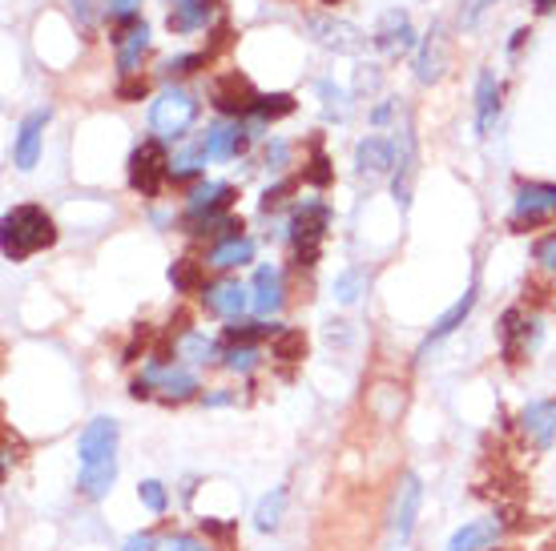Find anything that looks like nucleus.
<instances>
[{"mask_svg": "<svg viewBox=\"0 0 556 551\" xmlns=\"http://www.w3.org/2000/svg\"><path fill=\"white\" fill-rule=\"evenodd\" d=\"M117 439H122V431H117V419H110V414L89 419L81 439H77V456H81L77 491L93 503L110 496L113 483H117Z\"/></svg>", "mask_w": 556, "mask_h": 551, "instance_id": "1", "label": "nucleus"}, {"mask_svg": "<svg viewBox=\"0 0 556 551\" xmlns=\"http://www.w3.org/2000/svg\"><path fill=\"white\" fill-rule=\"evenodd\" d=\"M56 242V226L41 206H13L0 221V246L9 262H25Z\"/></svg>", "mask_w": 556, "mask_h": 551, "instance_id": "2", "label": "nucleus"}, {"mask_svg": "<svg viewBox=\"0 0 556 551\" xmlns=\"http://www.w3.org/2000/svg\"><path fill=\"white\" fill-rule=\"evenodd\" d=\"M198 121V97L186 85H166L150 101V129L157 141H186Z\"/></svg>", "mask_w": 556, "mask_h": 551, "instance_id": "3", "label": "nucleus"}, {"mask_svg": "<svg viewBox=\"0 0 556 551\" xmlns=\"http://www.w3.org/2000/svg\"><path fill=\"white\" fill-rule=\"evenodd\" d=\"M419 508H424V479H419L416 471H407V475H400V483H395V496H391V511H388L391 548L404 551L407 543H412Z\"/></svg>", "mask_w": 556, "mask_h": 551, "instance_id": "4", "label": "nucleus"}, {"mask_svg": "<svg viewBox=\"0 0 556 551\" xmlns=\"http://www.w3.org/2000/svg\"><path fill=\"white\" fill-rule=\"evenodd\" d=\"M544 221H556V181H520L513 193L508 226L520 234V230H536Z\"/></svg>", "mask_w": 556, "mask_h": 551, "instance_id": "5", "label": "nucleus"}, {"mask_svg": "<svg viewBox=\"0 0 556 551\" xmlns=\"http://www.w3.org/2000/svg\"><path fill=\"white\" fill-rule=\"evenodd\" d=\"M169 181V157L157 138H146L138 150L129 153V190L141 197H157Z\"/></svg>", "mask_w": 556, "mask_h": 551, "instance_id": "6", "label": "nucleus"}, {"mask_svg": "<svg viewBox=\"0 0 556 551\" xmlns=\"http://www.w3.org/2000/svg\"><path fill=\"white\" fill-rule=\"evenodd\" d=\"M303 28L323 44V49H331V53H343V56H359L367 49V33L359 25H351V21H339V16H303Z\"/></svg>", "mask_w": 556, "mask_h": 551, "instance_id": "7", "label": "nucleus"}, {"mask_svg": "<svg viewBox=\"0 0 556 551\" xmlns=\"http://www.w3.org/2000/svg\"><path fill=\"white\" fill-rule=\"evenodd\" d=\"M113 49H117V73L122 77H141V61L150 53V25L138 16L129 25L113 28Z\"/></svg>", "mask_w": 556, "mask_h": 551, "instance_id": "8", "label": "nucleus"}, {"mask_svg": "<svg viewBox=\"0 0 556 551\" xmlns=\"http://www.w3.org/2000/svg\"><path fill=\"white\" fill-rule=\"evenodd\" d=\"M516 427L529 439V447L536 451H548L556 443V399H532L520 407L516 414Z\"/></svg>", "mask_w": 556, "mask_h": 551, "instance_id": "9", "label": "nucleus"}, {"mask_svg": "<svg viewBox=\"0 0 556 551\" xmlns=\"http://www.w3.org/2000/svg\"><path fill=\"white\" fill-rule=\"evenodd\" d=\"M202 306H206L210 315L238 322V318L251 310V290L242 286L238 278H218V282L202 286Z\"/></svg>", "mask_w": 556, "mask_h": 551, "instance_id": "10", "label": "nucleus"}, {"mask_svg": "<svg viewBox=\"0 0 556 551\" xmlns=\"http://www.w3.org/2000/svg\"><path fill=\"white\" fill-rule=\"evenodd\" d=\"M45 125H49V110H33L21 121V129H16V141H13V166L21 169V174H28V169L41 162V145H45Z\"/></svg>", "mask_w": 556, "mask_h": 551, "instance_id": "11", "label": "nucleus"}, {"mask_svg": "<svg viewBox=\"0 0 556 551\" xmlns=\"http://www.w3.org/2000/svg\"><path fill=\"white\" fill-rule=\"evenodd\" d=\"M254 85L242 77V73H226V77H218L214 81V89H210V101H214V110L226 113V117H247L254 105Z\"/></svg>", "mask_w": 556, "mask_h": 551, "instance_id": "12", "label": "nucleus"}, {"mask_svg": "<svg viewBox=\"0 0 556 551\" xmlns=\"http://www.w3.org/2000/svg\"><path fill=\"white\" fill-rule=\"evenodd\" d=\"M287 303V282H282V270L278 266H258L251 282V310L258 318H270L282 310Z\"/></svg>", "mask_w": 556, "mask_h": 551, "instance_id": "13", "label": "nucleus"}, {"mask_svg": "<svg viewBox=\"0 0 556 551\" xmlns=\"http://www.w3.org/2000/svg\"><path fill=\"white\" fill-rule=\"evenodd\" d=\"M251 125H230V121H214L206 129V157L210 162H230V157H242L247 145H251Z\"/></svg>", "mask_w": 556, "mask_h": 551, "instance_id": "14", "label": "nucleus"}, {"mask_svg": "<svg viewBox=\"0 0 556 551\" xmlns=\"http://www.w3.org/2000/svg\"><path fill=\"white\" fill-rule=\"evenodd\" d=\"M235 185L226 181H194L186 193V218H206V214H230Z\"/></svg>", "mask_w": 556, "mask_h": 551, "instance_id": "15", "label": "nucleus"}, {"mask_svg": "<svg viewBox=\"0 0 556 551\" xmlns=\"http://www.w3.org/2000/svg\"><path fill=\"white\" fill-rule=\"evenodd\" d=\"M444 73H447V37H444V25H431L416 53V81L435 85Z\"/></svg>", "mask_w": 556, "mask_h": 551, "instance_id": "16", "label": "nucleus"}, {"mask_svg": "<svg viewBox=\"0 0 556 551\" xmlns=\"http://www.w3.org/2000/svg\"><path fill=\"white\" fill-rule=\"evenodd\" d=\"M391 169H395V141L371 133L355 145V174L359 178H388Z\"/></svg>", "mask_w": 556, "mask_h": 551, "instance_id": "17", "label": "nucleus"}, {"mask_svg": "<svg viewBox=\"0 0 556 551\" xmlns=\"http://www.w3.org/2000/svg\"><path fill=\"white\" fill-rule=\"evenodd\" d=\"M371 44L383 49V53H407V49H416V28H412V16L400 13V9L383 13V21L376 25Z\"/></svg>", "mask_w": 556, "mask_h": 551, "instance_id": "18", "label": "nucleus"}, {"mask_svg": "<svg viewBox=\"0 0 556 551\" xmlns=\"http://www.w3.org/2000/svg\"><path fill=\"white\" fill-rule=\"evenodd\" d=\"M412 178H416V138H412V125L404 121L395 138V181H391V193L404 209L412 202Z\"/></svg>", "mask_w": 556, "mask_h": 551, "instance_id": "19", "label": "nucleus"}, {"mask_svg": "<svg viewBox=\"0 0 556 551\" xmlns=\"http://www.w3.org/2000/svg\"><path fill=\"white\" fill-rule=\"evenodd\" d=\"M214 13H218V0H174L166 25H169V33L190 37V33H202V28L214 21Z\"/></svg>", "mask_w": 556, "mask_h": 551, "instance_id": "20", "label": "nucleus"}, {"mask_svg": "<svg viewBox=\"0 0 556 551\" xmlns=\"http://www.w3.org/2000/svg\"><path fill=\"white\" fill-rule=\"evenodd\" d=\"M496 117H501V81L492 69H480L476 77V133L488 138L496 129Z\"/></svg>", "mask_w": 556, "mask_h": 551, "instance_id": "21", "label": "nucleus"}, {"mask_svg": "<svg viewBox=\"0 0 556 551\" xmlns=\"http://www.w3.org/2000/svg\"><path fill=\"white\" fill-rule=\"evenodd\" d=\"M504 536V524L496 515H484V520H468L456 536L447 539V551H488L496 548V539Z\"/></svg>", "mask_w": 556, "mask_h": 551, "instance_id": "22", "label": "nucleus"}, {"mask_svg": "<svg viewBox=\"0 0 556 551\" xmlns=\"http://www.w3.org/2000/svg\"><path fill=\"white\" fill-rule=\"evenodd\" d=\"M472 306H476V282H468V290L459 294L456 303L447 306L444 315L435 318V326L428 331V338H424V350H419V359L428 355V346H435V343H444L447 334H456L464 322H468V315H472Z\"/></svg>", "mask_w": 556, "mask_h": 551, "instance_id": "23", "label": "nucleus"}, {"mask_svg": "<svg viewBox=\"0 0 556 551\" xmlns=\"http://www.w3.org/2000/svg\"><path fill=\"white\" fill-rule=\"evenodd\" d=\"M247 262H254V238H247V234L218 238L206 254L210 270H238V266H247Z\"/></svg>", "mask_w": 556, "mask_h": 551, "instance_id": "24", "label": "nucleus"}, {"mask_svg": "<svg viewBox=\"0 0 556 551\" xmlns=\"http://www.w3.org/2000/svg\"><path fill=\"white\" fill-rule=\"evenodd\" d=\"M178 355L186 359V367H210V362L223 359V355H218V343H214L206 331H181Z\"/></svg>", "mask_w": 556, "mask_h": 551, "instance_id": "25", "label": "nucleus"}, {"mask_svg": "<svg viewBox=\"0 0 556 551\" xmlns=\"http://www.w3.org/2000/svg\"><path fill=\"white\" fill-rule=\"evenodd\" d=\"M206 133L194 141V145H186V150L178 153V157H169V178L174 181H190L202 174V166H206Z\"/></svg>", "mask_w": 556, "mask_h": 551, "instance_id": "26", "label": "nucleus"}, {"mask_svg": "<svg viewBox=\"0 0 556 551\" xmlns=\"http://www.w3.org/2000/svg\"><path fill=\"white\" fill-rule=\"evenodd\" d=\"M287 113H294L291 93H258L247 117H251L254 129H258V125H270V121H278V117H287Z\"/></svg>", "mask_w": 556, "mask_h": 551, "instance_id": "27", "label": "nucleus"}, {"mask_svg": "<svg viewBox=\"0 0 556 551\" xmlns=\"http://www.w3.org/2000/svg\"><path fill=\"white\" fill-rule=\"evenodd\" d=\"M282 508H287V487H275L270 496L258 499V508H254V527L258 531H275L278 524H282Z\"/></svg>", "mask_w": 556, "mask_h": 551, "instance_id": "28", "label": "nucleus"}, {"mask_svg": "<svg viewBox=\"0 0 556 551\" xmlns=\"http://www.w3.org/2000/svg\"><path fill=\"white\" fill-rule=\"evenodd\" d=\"M270 355L278 362H299L306 355V334L294 331V326H282V331L270 338Z\"/></svg>", "mask_w": 556, "mask_h": 551, "instance_id": "29", "label": "nucleus"}, {"mask_svg": "<svg viewBox=\"0 0 556 551\" xmlns=\"http://www.w3.org/2000/svg\"><path fill=\"white\" fill-rule=\"evenodd\" d=\"M263 362V350L254 343H230V350L223 355V367L230 374H254Z\"/></svg>", "mask_w": 556, "mask_h": 551, "instance_id": "30", "label": "nucleus"}, {"mask_svg": "<svg viewBox=\"0 0 556 551\" xmlns=\"http://www.w3.org/2000/svg\"><path fill=\"white\" fill-rule=\"evenodd\" d=\"M169 282H174L178 294L202 290V262H198V258H178V262L169 266Z\"/></svg>", "mask_w": 556, "mask_h": 551, "instance_id": "31", "label": "nucleus"}, {"mask_svg": "<svg viewBox=\"0 0 556 551\" xmlns=\"http://www.w3.org/2000/svg\"><path fill=\"white\" fill-rule=\"evenodd\" d=\"M303 181L315 185V190H327V185H331V157L323 153V145H311V157H306V166H303Z\"/></svg>", "mask_w": 556, "mask_h": 551, "instance_id": "32", "label": "nucleus"}, {"mask_svg": "<svg viewBox=\"0 0 556 551\" xmlns=\"http://www.w3.org/2000/svg\"><path fill=\"white\" fill-rule=\"evenodd\" d=\"M73 16L85 33H93L101 25V16H110V0H70Z\"/></svg>", "mask_w": 556, "mask_h": 551, "instance_id": "33", "label": "nucleus"}, {"mask_svg": "<svg viewBox=\"0 0 556 551\" xmlns=\"http://www.w3.org/2000/svg\"><path fill=\"white\" fill-rule=\"evenodd\" d=\"M319 97H323V113L331 117V121H348L351 117V97L343 93V89H334L331 81H319Z\"/></svg>", "mask_w": 556, "mask_h": 551, "instance_id": "34", "label": "nucleus"}, {"mask_svg": "<svg viewBox=\"0 0 556 551\" xmlns=\"http://www.w3.org/2000/svg\"><path fill=\"white\" fill-rule=\"evenodd\" d=\"M210 56L206 53H181V56H166L162 61V77H190V73L206 69Z\"/></svg>", "mask_w": 556, "mask_h": 551, "instance_id": "35", "label": "nucleus"}, {"mask_svg": "<svg viewBox=\"0 0 556 551\" xmlns=\"http://www.w3.org/2000/svg\"><path fill=\"white\" fill-rule=\"evenodd\" d=\"M157 551H218L210 539L194 536V531H169L157 539Z\"/></svg>", "mask_w": 556, "mask_h": 551, "instance_id": "36", "label": "nucleus"}, {"mask_svg": "<svg viewBox=\"0 0 556 551\" xmlns=\"http://www.w3.org/2000/svg\"><path fill=\"white\" fill-rule=\"evenodd\" d=\"M138 499H141V508L150 511V515H166L169 508V491H166V483H157V479H146L138 487Z\"/></svg>", "mask_w": 556, "mask_h": 551, "instance_id": "37", "label": "nucleus"}, {"mask_svg": "<svg viewBox=\"0 0 556 551\" xmlns=\"http://www.w3.org/2000/svg\"><path fill=\"white\" fill-rule=\"evenodd\" d=\"M282 326H266V322H235L226 326V338L230 343H254V338H275Z\"/></svg>", "mask_w": 556, "mask_h": 551, "instance_id": "38", "label": "nucleus"}, {"mask_svg": "<svg viewBox=\"0 0 556 551\" xmlns=\"http://www.w3.org/2000/svg\"><path fill=\"white\" fill-rule=\"evenodd\" d=\"M263 166L270 169V174H282V169L291 166V145L282 138H270L263 145Z\"/></svg>", "mask_w": 556, "mask_h": 551, "instance_id": "39", "label": "nucleus"}, {"mask_svg": "<svg viewBox=\"0 0 556 551\" xmlns=\"http://www.w3.org/2000/svg\"><path fill=\"white\" fill-rule=\"evenodd\" d=\"M359 286H363V274L351 266V270H343V274L334 278V298H339L343 306H351L355 298H359Z\"/></svg>", "mask_w": 556, "mask_h": 551, "instance_id": "40", "label": "nucleus"}, {"mask_svg": "<svg viewBox=\"0 0 556 551\" xmlns=\"http://www.w3.org/2000/svg\"><path fill=\"white\" fill-rule=\"evenodd\" d=\"M496 0H459V28H476Z\"/></svg>", "mask_w": 556, "mask_h": 551, "instance_id": "41", "label": "nucleus"}, {"mask_svg": "<svg viewBox=\"0 0 556 551\" xmlns=\"http://www.w3.org/2000/svg\"><path fill=\"white\" fill-rule=\"evenodd\" d=\"M138 13H141V0H110V25L113 28L138 21Z\"/></svg>", "mask_w": 556, "mask_h": 551, "instance_id": "42", "label": "nucleus"}, {"mask_svg": "<svg viewBox=\"0 0 556 551\" xmlns=\"http://www.w3.org/2000/svg\"><path fill=\"white\" fill-rule=\"evenodd\" d=\"M150 97V81L146 77H126L117 85V101H146Z\"/></svg>", "mask_w": 556, "mask_h": 551, "instance_id": "43", "label": "nucleus"}, {"mask_svg": "<svg viewBox=\"0 0 556 551\" xmlns=\"http://www.w3.org/2000/svg\"><path fill=\"white\" fill-rule=\"evenodd\" d=\"M294 185H299V181H294V178H282V181H275V185H270V190L263 193V209H275V206H282V202H287V193H294Z\"/></svg>", "mask_w": 556, "mask_h": 551, "instance_id": "44", "label": "nucleus"}, {"mask_svg": "<svg viewBox=\"0 0 556 551\" xmlns=\"http://www.w3.org/2000/svg\"><path fill=\"white\" fill-rule=\"evenodd\" d=\"M536 262L556 274V234H548L544 242H536Z\"/></svg>", "mask_w": 556, "mask_h": 551, "instance_id": "45", "label": "nucleus"}, {"mask_svg": "<svg viewBox=\"0 0 556 551\" xmlns=\"http://www.w3.org/2000/svg\"><path fill=\"white\" fill-rule=\"evenodd\" d=\"M122 551H157V539H153L150 531H141V536H129Z\"/></svg>", "mask_w": 556, "mask_h": 551, "instance_id": "46", "label": "nucleus"}, {"mask_svg": "<svg viewBox=\"0 0 556 551\" xmlns=\"http://www.w3.org/2000/svg\"><path fill=\"white\" fill-rule=\"evenodd\" d=\"M230 402H235L230 390H214V395H206V407H230Z\"/></svg>", "mask_w": 556, "mask_h": 551, "instance_id": "47", "label": "nucleus"}, {"mask_svg": "<svg viewBox=\"0 0 556 551\" xmlns=\"http://www.w3.org/2000/svg\"><path fill=\"white\" fill-rule=\"evenodd\" d=\"M529 37H532L529 28H516V33H513V41H508V53H520V44L529 41Z\"/></svg>", "mask_w": 556, "mask_h": 551, "instance_id": "48", "label": "nucleus"}, {"mask_svg": "<svg viewBox=\"0 0 556 551\" xmlns=\"http://www.w3.org/2000/svg\"><path fill=\"white\" fill-rule=\"evenodd\" d=\"M391 110H395V105H391V101H383V105H376V110H371V121L376 125H383L391 117Z\"/></svg>", "mask_w": 556, "mask_h": 551, "instance_id": "49", "label": "nucleus"}, {"mask_svg": "<svg viewBox=\"0 0 556 551\" xmlns=\"http://www.w3.org/2000/svg\"><path fill=\"white\" fill-rule=\"evenodd\" d=\"M532 9H536V13H553L556 0H532Z\"/></svg>", "mask_w": 556, "mask_h": 551, "instance_id": "50", "label": "nucleus"}, {"mask_svg": "<svg viewBox=\"0 0 556 551\" xmlns=\"http://www.w3.org/2000/svg\"><path fill=\"white\" fill-rule=\"evenodd\" d=\"M202 531H214V536H226V531H230V524H202Z\"/></svg>", "mask_w": 556, "mask_h": 551, "instance_id": "51", "label": "nucleus"}, {"mask_svg": "<svg viewBox=\"0 0 556 551\" xmlns=\"http://www.w3.org/2000/svg\"><path fill=\"white\" fill-rule=\"evenodd\" d=\"M319 4H343V0H319Z\"/></svg>", "mask_w": 556, "mask_h": 551, "instance_id": "52", "label": "nucleus"}]
</instances>
